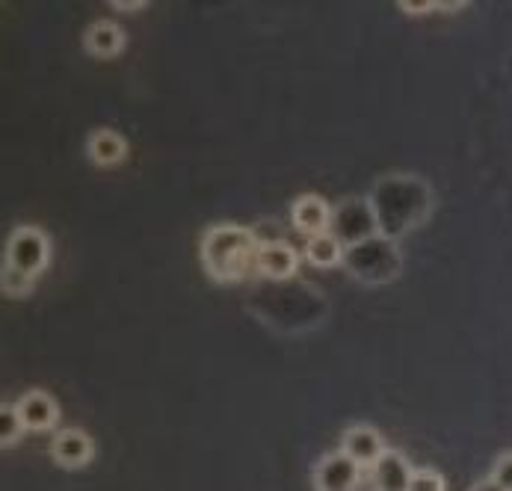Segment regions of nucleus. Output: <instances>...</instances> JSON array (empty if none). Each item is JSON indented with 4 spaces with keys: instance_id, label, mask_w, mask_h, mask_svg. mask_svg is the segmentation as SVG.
Segmentation results:
<instances>
[{
    "instance_id": "obj_3",
    "label": "nucleus",
    "mask_w": 512,
    "mask_h": 491,
    "mask_svg": "<svg viewBox=\"0 0 512 491\" xmlns=\"http://www.w3.org/2000/svg\"><path fill=\"white\" fill-rule=\"evenodd\" d=\"M48 258H51V243L48 237L33 228V225H21L9 234L6 240V255H3V264L27 273V276H39L45 267H48Z\"/></svg>"
},
{
    "instance_id": "obj_8",
    "label": "nucleus",
    "mask_w": 512,
    "mask_h": 491,
    "mask_svg": "<svg viewBox=\"0 0 512 491\" xmlns=\"http://www.w3.org/2000/svg\"><path fill=\"white\" fill-rule=\"evenodd\" d=\"M291 216L299 234L314 237V234L332 231V216H335V208H332L323 196L305 193V196H299V199L293 202Z\"/></svg>"
},
{
    "instance_id": "obj_20",
    "label": "nucleus",
    "mask_w": 512,
    "mask_h": 491,
    "mask_svg": "<svg viewBox=\"0 0 512 491\" xmlns=\"http://www.w3.org/2000/svg\"><path fill=\"white\" fill-rule=\"evenodd\" d=\"M110 6H113V9H119V12H137V9H143L146 3H143V0H131V3H122V0H113Z\"/></svg>"
},
{
    "instance_id": "obj_18",
    "label": "nucleus",
    "mask_w": 512,
    "mask_h": 491,
    "mask_svg": "<svg viewBox=\"0 0 512 491\" xmlns=\"http://www.w3.org/2000/svg\"><path fill=\"white\" fill-rule=\"evenodd\" d=\"M492 480L504 491H512V450L498 456V462L492 465Z\"/></svg>"
},
{
    "instance_id": "obj_6",
    "label": "nucleus",
    "mask_w": 512,
    "mask_h": 491,
    "mask_svg": "<svg viewBox=\"0 0 512 491\" xmlns=\"http://www.w3.org/2000/svg\"><path fill=\"white\" fill-rule=\"evenodd\" d=\"M299 270V252L293 249L291 243L276 240V243H264L258 246V258H255V273L264 279L285 281L293 279Z\"/></svg>"
},
{
    "instance_id": "obj_11",
    "label": "nucleus",
    "mask_w": 512,
    "mask_h": 491,
    "mask_svg": "<svg viewBox=\"0 0 512 491\" xmlns=\"http://www.w3.org/2000/svg\"><path fill=\"white\" fill-rule=\"evenodd\" d=\"M341 450H344L353 462H359L362 468H373L376 459H379L388 447H385L382 435H379L373 426H350V429L344 432V438H341Z\"/></svg>"
},
{
    "instance_id": "obj_15",
    "label": "nucleus",
    "mask_w": 512,
    "mask_h": 491,
    "mask_svg": "<svg viewBox=\"0 0 512 491\" xmlns=\"http://www.w3.org/2000/svg\"><path fill=\"white\" fill-rule=\"evenodd\" d=\"M24 432H27V429H24V421H21L18 409H15L12 403H3V406H0V444H3V447H12V444L21 441Z\"/></svg>"
},
{
    "instance_id": "obj_13",
    "label": "nucleus",
    "mask_w": 512,
    "mask_h": 491,
    "mask_svg": "<svg viewBox=\"0 0 512 491\" xmlns=\"http://www.w3.org/2000/svg\"><path fill=\"white\" fill-rule=\"evenodd\" d=\"M305 261L320 267V270H329V267H338L344 264V255H347V246L332 234V231H323V234H314V237H305V249H302Z\"/></svg>"
},
{
    "instance_id": "obj_12",
    "label": "nucleus",
    "mask_w": 512,
    "mask_h": 491,
    "mask_svg": "<svg viewBox=\"0 0 512 491\" xmlns=\"http://www.w3.org/2000/svg\"><path fill=\"white\" fill-rule=\"evenodd\" d=\"M83 45L92 57H101V60H110L116 54H122L125 48V33L116 21H95L89 24L86 36H83Z\"/></svg>"
},
{
    "instance_id": "obj_21",
    "label": "nucleus",
    "mask_w": 512,
    "mask_h": 491,
    "mask_svg": "<svg viewBox=\"0 0 512 491\" xmlns=\"http://www.w3.org/2000/svg\"><path fill=\"white\" fill-rule=\"evenodd\" d=\"M471 491H504V489H501V486H498V483L489 477V480H480V483H474V486H471Z\"/></svg>"
},
{
    "instance_id": "obj_4",
    "label": "nucleus",
    "mask_w": 512,
    "mask_h": 491,
    "mask_svg": "<svg viewBox=\"0 0 512 491\" xmlns=\"http://www.w3.org/2000/svg\"><path fill=\"white\" fill-rule=\"evenodd\" d=\"M332 234L350 249V246H359L370 237L379 234V225H376V213L370 208L367 199H347L335 216H332Z\"/></svg>"
},
{
    "instance_id": "obj_19",
    "label": "nucleus",
    "mask_w": 512,
    "mask_h": 491,
    "mask_svg": "<svg viewBox=\"0 0 512 491\" xmlns=\"http://www.w3.org/2000/svg\"><path fill=\"white\" fill-rule=\"evenodd\" d=\"M403 12H412V15H421V12H433L439 9V3H400Z\"/></svg>"
},
{
    "instance_id": "obj_9",
    "label": "nucleus",
    "mask_w": 512,
    "mask_h": 491,
    "mask_svg": "<svg viewBox=\"0 0 512 491\" xmlns=\"http://www.w3.org/2000/svg\"><path fill=\"white\" fill-rule=\"evenodd\" d=\"M412 474L415 468L400 450H385L370 468V483H373V491H409Z\"/></svg>"
},
{
    "instance_id": "obj_5",
    "label": "nucleus",
    "mask_w": 512,
    "mask_h": 491,
    "mask_svg": "<svg viewBox=\"0 0 512 491\" xmlns=\"http://www.w3.org/2000/svg\"><path fill=\"white\" fill-rule=\"evenodd\" d=\"M362 465L353 462L344 450L326 453L314 468V489L317 491H356L362 483Z\"/></svg>"
},
{
    "instance_id": "obj_14",
    "label": "nucleus",
    "mask_w": 512,
    "mask_h": 491,
    "mask_svg": "<svg viewBox=\"0 0 512 491\" xmlns=\"http://www.w3.org/2000/svg\"><path fill=\"white\" fill-rule=\"evenodd\" d=\"M86 151H89V160L98 163V166H116L125 160L128 154V142L122 134L110 131V128H101L95 131L89 142H86Z\"/></svg>"
},
{
    "instance_id": "obj_1",
    "label": "nucleus",
    "mask_w": 512,
    "mask_h": 491,
    "mask_svg": "<svg viewBox=\"0 0 512 491\" xmlns=\"http://www.w3.org/2000/svg\"><path fill=\"white\" fill-rule=\"evenodd\" d=\"M258 240L255 231L243 225H214L202 237V267L214 281L234 284L255 273Z\"/></svg>"
},
{
    "instance_id": "obj_7",
    "label": "nucleus",
    "mask_w": 512,
    "mask_h": 491,
    "mask_svg": "<svg viewBox=\"0 0 512 491\" xmlns=\"http://www.w3.org/2000/svg\"><path fill=\"white\" fill-rule=\"evenodd\" d=\"M51 456H54L57 465H63L69 471L83 468L95 456V441L83 429H60L54 435V441H51Z\"/></svg>"
},
{
    "instance_id": "obj_16",
    "label": "nucleus",
    "mask_w": 512,
    "mask_h": 491,
    "mask_svg": "<svg viewBox=\"0 0 512 491\" xmlns=\"http://www.w3.org/2000/svg\"><path fill=\"white\" fill-rule=\"evenodd\" d=\"M0 284H3V293H6V296H27V293L33 290L36 279L27 276V273H21V270H15V267H9V264H3V270H0Z\"/></svg>"
},
{
    "instance_id": "obj_17",
    "label": "nucleus",
    "mask_w": 512,
    "mask_h": 491,
    "mask_svg": "<svg viewBox=\"0 0 512 491\" xmlns=\"http://www.w3.org/2000/svg\"><path fill=\"white\" fill-rule=\"evenodd\" d=\"M409 491H447V483L439 471L433 468H418L409 480Z\"/></svg>"
},
{
    "instance_id": "obj_2",
    "label": "nucleus",
    "mask_w": 512,
    "mask_h": 491,
    "mask_svg": "<svg viewBox=\"0 0 512 491\" xmlns=\"http://www.w3.org/2000/svg\"><path fill=\"white\" fill-rule=\"evenodd\" d=\"M365 246L370 258L362 252V246H350L347 255H344V267L356 279L376 284V281H391L400 273V252H397L394 240L376 234V237L365 240Z\"/></svg>"
},
{
    "instance_id": "obj_10",
    "label": "nucleus",
    "mask_w": 512,
    "mask_h": 491,
    "mask_svg": "<svg viewBox=\"0 0 512 491\" xmlns=\"http://www.w3.org/2000/svg\"><path fill=\"white\" fill-rule=\"evenodd\" d=\"M15 409H18L27 432H51L60 423V409H57L54 397L45 391H27L15 403Z\"/></svg>"
}]
</instances>
